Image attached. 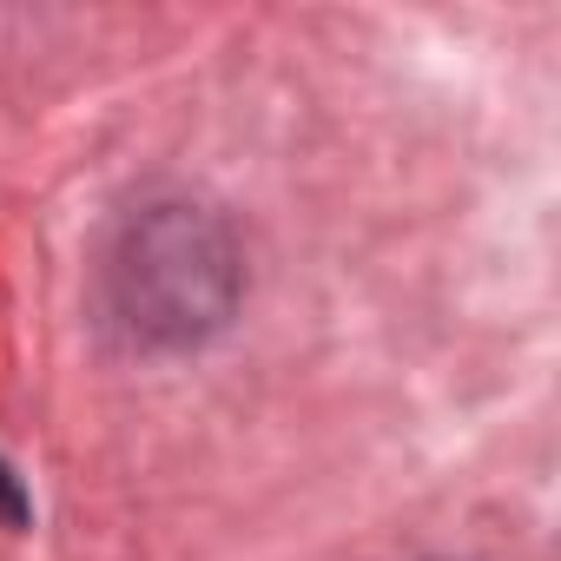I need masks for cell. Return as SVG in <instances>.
Wrapping results in <instances>:
<instances>
[{
	"instance_id": "obj_1",
	"label": "cell",
	"mask_w": 561,
	"mask_h": 561,
	"mask_svg": "<svg viewBox=\"0 0 561 561\" xmlns=\"http://www.w3.org/2000/svg\"><path fill=\"white\" fill-rule=\"evenodd\" d=\"M0 515H8V522H27V495H21V482H14L8 469H0Z\"/></svg>"
}]
</instances>
